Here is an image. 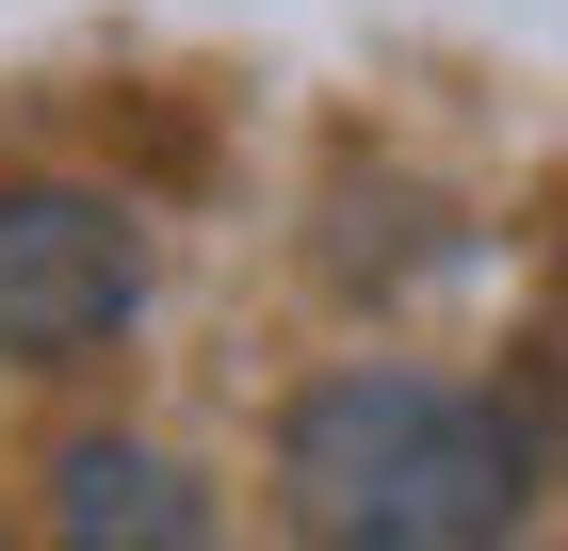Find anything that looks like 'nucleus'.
<instances>
[{"label":"nucleus","instance_id":"nucleus-1","mask_svg":"<svg viewBox=\"0 0 568 551\" xmlns=\"http://www.w3.org/2000/svg\"><path fill=\"white\" fill-rule=\"evenodd\" d=\"M276 487H293L308 535H374V551L520 535V438L423 374H325L276 422Z\"/></svg>","mask_w":568,"mask_h":551},{"label":"nucleus","instance_id":"nucleus-3","mask_svg":"<svg viewBox=\"0 0 568 551\" xmlns=\"http://www.w3.org/2000/svg\"><path fill=\"white\" fill-rule=\"evenodd\" d=\"M65 535H146V551H179V535H212V503H195V487H179L163 455H131V438H82V455H65Z\"/></svg>","mask_w":568,"mask_h":551},{"label":"nucleus","instance_id":"nucleus-2","mask_svg":"<svg viewBox=\"0 0 568 551\" xmlns=\"http://www.w3.org/2000/svg\"><path fill=\"white\" fill-rule=\"evenodd\" d=\"M146 293V244L114 195H65V178H33V195H0V340L17 357H82V340H114Z\"/></svg>","mask_w":568,"mask_h":551}]
</instances>
